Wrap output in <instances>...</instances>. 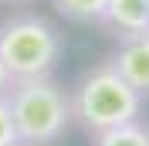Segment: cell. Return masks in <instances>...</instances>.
Returning a JSON list of instances; mask_svg holds the SVG:
<instances>
[{"label": "cell", "mask_w": 149, "mask_h": 146, "mask_svg": "<svg viewBox=\"0 0 149 146\" xmlns=\"http://www.w3.org/2000/svg\"><path fill=\"white\" fill-rule=\"evenodd\" d=\"M68 102H71V122H78L88 136L132 122L139 119L142 109V95L115 72L112 61L88 68L68 92Z\"/></svg>", "instance_id": "cell-1"}, {"label": "cell", "mask_w": 149, "mask_h": 146, "mask_svg": "<svg viewBox=\"0 0 149 146\" xmlns=\"http://www.w3.org/2000/svg\"><path fill=\"white\" fill-rule=\"evenodd\" d=\"M10 105L20 146H54L71 126V102L68 92L51 78H17L3 92Z\"/></svg>", "instance_id": "cell-2"}, {"label": "cell", "mask_w": 149, "mask_h": 146, "mask_svg": "<svg viewBox=\"0 0 149 146\" xmlns=\"http://www.w3.org/2000/svg\"><path fill=\"white\" fill-rule=\"evenodd\" d=\"M61 37L37 14H17L0 20V61L10 82L17 78H41L58 68Z\"/></svg>", "instance_id": "cell-3"}, {"label": "cell", "mask_w": 149, "mask_h": 146, "mask_svg": "<svg viewBox=\"0 0 149 146\" xmlns=\"http://www.w3.org/2000/svg\"><path fill=\"white\" fill-rule=\"evenodd\" d=\"M98 24L119 41L149 34V0H109Z\"/></svg>", "instance_id": "cell-4"}, {"label": "cell", "mask_w": 149, "mask_h": 146, "mask_svg": "<svg viewBox=\"0 0 149 146\" xmlns=\"http://www.w3.org/2000/svg\"><path fill=\"white\" fill-rule=\"evenodd\" d=\"M109 61L115 65V72L139 92L142 99L149 95V34L119 41V51H115Z\"/></svg>", "instance_id": "cell-5"}, {"label": "cell", "mask_w": 149, "mask_h": 146, "mask_svg": "<svg viewBox=\"0 0 149 146\" xmlns=\"http://www.w3.org/2000/svg\"><path fill=\"white\" fill-rule=\"evenodd\" d=\"M92 146H149V129L139 119H132V122H122L115 129L92 136Z\"/></svg>", "instance_id": "cell-6"}, {"label": "cell", "mask_w": 149, "mask_h": 146, "mask_svg": "<svg viewBox=\"0 0 149 146\" xmlns=\"http://www.w3.org/2000/svg\"><path fill=\"white\" fill-rule=\"evenodd\" d=\"M51 4H54V10L65 20H74V24H98L109 0H51Z\"/></svg>", "instance_id": "cell-7"}, {"label": "cell", "mask_w": 149, "mask_h": 146, "mask_svg": "<svg viewBox=\"0 0 149 146\" xmlns=\"http://www.w3.org/2000/svg\"><path fill=\"white\" fill-rule=\"evenodd\" d=\"M0 146H20L17 126H14V116H10V105L3 95H0Z\"/></svg>", "instance_id": "cell-8"}, {"label": "cell", "mask_w": 149, "mask_h": 146, "mask_svg": "<svg viewBox=\"0 0 149 146\" xmlns=\"http://www.w3.org/2000/svg\"><path fill=\"white\" fill-rule=\"evenodd\" d=\"M10 88V75H7V68H3V61H0V95Z\"/></svg>", "instance_id": "cell-9"}, {"label": "cell", "mask_w": 149, "mask_h": 146, "mask_svg": "<svg viewBox=\"0 0 149 146\" xmlns=\"http://www.w3.org/2000/svg\"><path fill=\"white\" fill-rule=\"evenodd\" d=\"M14 4H27V0H14Z\"/></svg>", "instance_id": "cell-10"}]
</instances>
